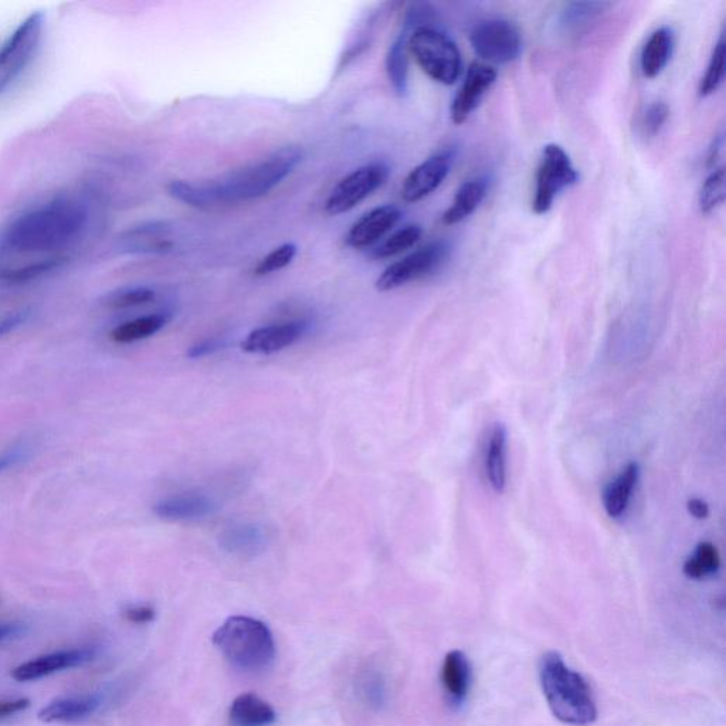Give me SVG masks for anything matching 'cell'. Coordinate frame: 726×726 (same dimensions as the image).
I'll list each match as a JSON object with an SVG mask.
<instances>
[{"instance_id": "obj_34", "label": "cell", "mask_w": 726, "mask_h": 726, "mask_svg": "<svg viewBox=\"0 0 726 726\" xmlns=\"http://www.w3.org/2000/svg\"><path fill=\"white\" fill-rule=\"evenodd\" d=\"M37 42H39V35L33 37V39L26 44L25 49H23L22 52L18 54V57H16V61L15 64H13V67H10L8 73L0 78V96H2V94L5 93L6 90H8L10 84H12L13 81H15L16 78H18L20 74H22V71L25 70L27 66H29L30 60H32L33 57V53H35Z\"/></svg>"}, {"instance_id": "obj_26", "label": "cell", "mask_w": 726, "mask_h": 726, "mask_svg": "<svg viewBox=\"0 0 726 726\" xmlns=\"http://www.w3.org/2000/svg\"><path fill=\"white\" fill-rule=\"evenodd\" d=\"M266 535L256 525H242L227 529L222 536V546L234 554H254L263 548Z\"/></svg>"}, {"instance_id": "obj_39", "label": "cell", "mask_w": 726, "mask_h": 726, "mask_svg": "<svg viewBox=\"0 0 726 726\" xmlns=\"http://www.w3.org/2000/svg\"><path fill=\"white\" fill-rule=\"evenodd\" d=\"M27 631L23 623H0V643L23 636Z\"/></svg>"}, {"instance_id": "obj_16", "label": "cell", "mask_w": 726, "mask_h": 726, "mask_svg": "<svg viewBox=\"0 0 726 726\" xmlns=\"http://www.w3.org/2000/svg\"><path fill=\"white\" fill-rule=\"evenodd\" d=\"M215 504L202 494H181L165 498L155 504L156 517L165 521H196L208 517Z\"/></svg>"}, {"instance_id": "obj_15", "label": "cell", "mask_w": 726, "mask_h": 726, "mask_svg": "<svg viewBox=\"0 0 726 726\" xmlns=\"http://www.w3.org/2000/svg\"><path fill=\"white\" fill-rule=\"evenodd\" d=\"M101 705H103V697L100 694L57 698L40 709L37 717L44 724H73V722L84 721L96 714Z\"/></svg>"}, {"instance_id": "obj_38", "label": "cell", "mask_w": 726, "mask_h": 726, "mask_svg": "<svg viewBox=\"0 0 726 726\" xmlns=\"http://www.w3.org/2000/svg\"><path fill=\"white\" fill-rule=\"evenodd\" d=\"M30 707L29 698H15V700L0 701V721L13 717Z\"/></svg>"}, {"instance_id": "obj_20", "label": "cell", "mask_w": 726, "mask_h": 726, "mask_svg": "<svg viewBox=\"0 0 726 726\" xmlns=\"http://www.w3.org/2000/svg\"><path fill=\"white\" fill-rule=\"evenodd\" d=\"M674 49V35L668 27L656 30L647 40L641 53V71L644 77H657L671 59Z\"/></svg>"}, {"instance_id": "obj_23", "label": "cell", "mask_w": 726, "mask_h": 726, "mask_svg": "<svg viewBox=\"0 0 726 726\" xmlns=\"http://www.w3.org/2000/svg\"><path fill=\"white\" fill-rule=\"evenodd\" d=\"M407 27L398 39L390 44L386 54V73L393 90L400 97H405L409 90V63H407Z\"/></svg>"}, {"instance_id": "obj_32", "label": "cell", "mask_w": 726, "mask_h": 726, "mask_svg": "<svg viewBox=\"0 0 726 726\" xmlns=\"http://www.w3.org/2000/svg\"><path fill=\"white\" fill-rule=\"evenodd\" d=\"M298 247L295 243H284L280 247L270 251L266 257H263L254 268L256 276H267V274L276 273L290 266L297 256Z\"/></svg>"}, {"instance_id": "obj_41", "label": "cell", "mask_w": 726, "mask_h": 726, "mask_svg": "<svg viewBox=\"0 0 726 726\" xmlns=\"http://www.w3.org/2000/svg\"><path fill=\"white\" fill-rule=\"evenodd\" d=\"M219 348L220 342L216 341V339L200 342V344L192 346L191 351H189V356H191V358H202V356L213 354V352L217 351Z\"/></svg>"}, {"instance_id": "obj_7", "label": "cell", "mask_w": 726, "mask_h": 726, "mask_svg": "<svg viewBox=\"0 0 726 726\" xmlns=\"http://www.w3.org/2000/svg\"><path fill=\"white\" fill-rule=\"evenodd\" d=\"M450 256V246L446 242H433L413 251L405 259L390 264L376 280L379 291H392L413 281L432 276Z\"/></svg>"}, {"instance_id": "obj_33", "label": "cell", "mask_w": 726, "mask_h": 726, "mask_svg": "<svg viewBox=\"0 0 726 726\" xmlns=\"http://www.w3.org/2000/svg\"><path fill=\"white\" fill-rule=\"evenodd\" d=\"M155 298L154 291L147 287L127 288V290L118 291L108 298L107 304L115 310H124V308L138 307L151 303Z\"/></svg>"}, {"instance_id": "obj_25", "label": "cell", "mask_w": 726, "mask_h": 726, "mask_svg": "<svg viewBox=\"0 0 726 726\" xmlns=\"http://www.w3.org/2000/svg\"><path fill=\"white\" fill-rule=\"evenodd\" d=\"M610 2H572L563 8L559 25L565 33H576L612 8Z\"/></svg>"}, {"instance_id": "obj_11", "label": "cell", "mask_w": 726, "mask_h": 726, "mask_svg": "<svg viewBox=\"0 0 726 726\" xmlns=\"http://www.w3.org/2000/svg\"><path fill=\"white\" fill-rule=\"evenodd\" d=\"M497 80V71L483 63H473L468 67L463 86L451 105V121L460 125L466 122L480 105L484 94Z\"/></svg>"}, {"instance_id": "obj_35", "label": "cell", "mask_w": 726, "mask_h": 726, "mask_svg": "<svg viewBox=\"0 0 726 726\" xmlns=\"http://www.w3.org/2000/svg\"><path fill=\"white\" fill-rule=\"evenodd\" d=\"M668 115H670V108L663 101L650 104L643 115V130L646 135H650V137L657 135L666 124Z\"/></svg>"}, {"instance_id": "obj_14", "label": "cell", "mask_w": 726, "mask_h": 726, "mask_svg": "<svg viewBox=\"0 0 726 726\" xmlns=\"http://www.w3.org/2000/svg\"><path fill=\"white\" fill-rule=\"evenodd\" d=\"M307 327L305 321H291L254 329L242 342L243 351L261 355L283 351L301 339Z\"/></svg>"}, {"instance_id": "obj_1", "label": "cell", "mask_w": 726, "mask_h": 726, "mask_svg": "<svg viewBox=\"0 0 726 726\" xmlns=\"http://www.w3.org/2000/svg\"><path fill=\"white\" fill-rule=\"evenodd\" d=\"M303 159L300 149H278L257 164L246 166L216 181L192 183L173 181L166 186L169 196L200 210L250 202L273 191Z\"/></svg>"}, {"instance_id": "obj_6", "label": "cell", "mask_w": 726, "mask_h": 726, "mask_svg": "<svg viewBox=\"0 0 726 726\" xmlns=\"http://www.w3.org/2000/svg\"><path fill=\"white\" fill-rule=\"evenodd\" d=\"M579 173L573 168L571 158L556 144L546 145L541 165L536 175V191L532 209L536 215H544L554 205L556 196L578 182Z\"/></svg>"}, {"instance_id": "obj_3", "label": "cell", "mask_w": 726, "mask_h": 726, "mask_svg": "<svg viewBox=\"0 0 726 726\" xmlns=\"http://www.w3.org/2000/svg\"><path fill=\"white\" fill-rule=\"evenodd\" d=\"M545 700L563 724L585 726L596 721L597 709L585 678L566 666L561 654H545L539 667Z\"/></svg>"}, {"instance_id": "obj_18", "label": "cell", "mask_w": 726, "mask_h": 726, "mask_svg": "<svg viewBox=\"0 0 726 726\" xmlns=\"http://www.w3.org/2000/svg\"><path fill=\"white\" fill-rule=\"evenodd\" d=\"M640 467L637 463H629L616 480L607 485L603 504L610 518H620L629 507L631 494L639 481Z\"/></svg>"}, {"instance_id": "obj_30", "label": "cell", "mask_w": 726, "mask_h": 726, "mask_svg": "<svg viewBox=\"0 0 726 726\" xmlns=\"http://www.w3.org/2000/svg\"><path fill=\"white\" fill-rule=\"evenodd\" d=\"M725 53L726 43L725 36L719 37L718 43L715 44L714 52H712L711 61H709L707 73L702 77L698 93L701 97H708L714 94L721 87L725 77Z\"/></svg>"}, {"instance_id": "obj_43", "label": "cell", "mask_w": 726, "mask_h": 726, "mask_svg": "<svg viewBox=\"0 0 726 726\" xmlns=\"http://www.w3.org/2000/svg\"><path fill=\"white\" fill-rule=\"evenodd\" d=\"M688 511H690V514L692 517H695L697 519H705L708 518L709 515V507L707 502L700 500V498H694V500L688 501L687 504Z\"/></svg>"}, {"instance_id": "obj_12", "label": "cell", "mask_w": 726, "mask_h": 726, "mask_svg": "<svg viewBox=\"0 0 726 726\" xmlns=\"http://www.w3.org/2000/svg\"><path fill=\"white\" fill-rule=\"evenodd\" d=\"M451 166L449 154L434 155L426 159L423 164L416 166L407 175L402 186V198L407 203L420 202L432 195L437 188L446 181Z\"/></svg>"}, {"instance_id": "obj_4", "label": "cell", "mask_w": 726, "mask_h": 726, "mask_svg": "<svg viewBox=\"0 0 726 726\" xmlns=\"http://www.w3.org/2000/svg\"><path fill=\"white\" fill-rule=\"evenodd\" d=\"M212 640L222 656L244 673L266 670L276 657L273 634L266 624L253 617H229Z\"/></svg>"}, {"instance_id": "obj_5", "label": "cell", "mask_w": 726, "mask_h": 726, "mask_svg": "<svg viewBox=\"0 0 726 726\" xmlns=\"http://www.w3.org/2000/svg\"><path fill=\"white\" fill-rule=\"evenodd\" d=\"M407 50L415 57L424 73L437 83L451 84L459 80L461 54L449 36L430 26H417L407 37Z\"/></svg>"}, {"instance_id": "obj_27", "label": "cell", "mask_w": 726, "mask_h": 726, "mask_svg": "<svg viewBox=\"0 0 726 726\" xmlns=\"http://www.w3.org/2000/svg\"><path fill=\"white\" fill-rule=\"evenodd\" d=\"M42 13H33L25 22L20 23L18 29L13 32V35L3 43L0 47V66L8 63L13 57L18 56L27 43L33 39L36 35H39L40 26H42Z\"/></svg>"}, {"instance_id": "obj_37", "label": "cell", "mask_w": 726, "mask_h": 726, "mask_svg": "<svg viewBox=\"0 0 726 726\" xmlns=\"http://www.w3.org/2000/svg\"><path fill=\"white\" fill-rule=\"evenodd\" d=\"M155 616L156 613L154 607L147 605L128 607V609H125L124 612L125 619H127L128 622L135 624H147L154 622Z\"/></svg>"}, {"instance_id": "obj_42", "label": "cell", "mask_w": 726, "mask_h": 726, "mask_svg": "<svg viewBox=\"0 0 726 726\" xmlns=\"http://www.w3.org/2000/svg\"><path fill=\"white\" fill-rule=\"evenodd\" d=\"M22 459V449H12L6 451V453H3L2 456H0V473H2V471L8 470V468L10 467L15 466V464L19 463V461Z\"/></svg>"}, {"instance_id": "obj_36", "label": "cell", "mask_w": 726, "mask_h": 726, "mask_svg": "<svg viewBox=\"0 0 726 726\" xmlns=\"http://www.w3.org/2000/svg\"><path fill=\"white\" fill-rule=\"evenodd\" d=\"M59 264L60 260H46L43 263L32 264V266H27L22 270L13 271L6 278L13 281V283H26V281L33 280V278L43 276L44 273H49V271L59 267Z\"/></svg>"}, {"instance_id": "obj_21", "label": "cell", "mask_w": 726, "mask_h": 726, "mask_svg": "<svg viewBox=\"0 0 726 726\" xmlns=\"http://www.w3.org/2000/svg\"><path fill=\"white\" fill-rule=\"evenodd\" d=\"M276 711L254 694H242L232 702L230 719L236 726H267L276 722Z\"/></svg>"}, {"instance_id": "obj_28", "label": "cell", "mask_w": 726, "mask_h": 726, "mask_svg": "<svg viewBox=\"0 0 726 726\" xmlns=\"http://www.w3.org/2000/svg\"><path fill=\"white\" fill-rule=\"evenodd\" d=\"M422 234L423 230L420 226L410 225L403 227V229L389 236L388 239L383 240L376 249H373L371 257L375 260H383L398 256L403 251L412 249L422 239Z\"/></svg>"}, {"instance_id": "obj_13", "label": "cell", "mask_w": 726, "mask_h": 726, "mask_svg": "<svg viewBox=\"0 0 726 726\" xmlns=\"http://www.w3.org/2000/svg\"><path fill=\"white\" fill-rule=\"evenodd\" d=\"M402 217V212L395 205L379 206L365 213L356 220L354 226L346 234L345 242L354 249H366L390 232Z\"/></svg>"}, {"instance_id": "obj_8", "label": "cell", "mask_w": 726, "mask_h": 726, "mask_svg": "<svg viewBox=\"0 0 726 726\" xmlns=\"http://www.w3.org/2000/svg\"><path fill=\"white\" fill-rule=\"evenodd\" d=\"M389 173V166L385 162H372L349 173L329 193L325 212L338 216L356 208L388 181Z\"/></svg>"}, {"instance_id": "obj_31", "label": "cell", "mask_w": 726, "mask_h": 726, "mask_svg": "<svg viewBox=\"0 0 726 726\" xmlns=\"http://www.w3.org/2000/svg\"><path fill=\"white\" fill-rule=\"evenodd\" d=\"M725 200V171L719 168L705 179L700 192V209L704 215L714 212Z\"/></svg>"}, {"instance_id": "obj_19", "label": "cell", "mask_w": 726, "mask_h": 726, "mask_svg": "<svg viewBox=\"0 0 726 726\" xmlns=\"http://www.w3.org/2000/svg\"><path fill=\"white\" fill-rule=\"evenodd\" d=\"M441 683L454 702L466 700L471 684V667L459 650L450 651L441 667Z\"/></svg>"}, {"instance_id": "obj_24", "label": "cell", "mask_w": 726, "mask_h": 726, "mask_svg": "<svg viewBox=\"0 0 726 726\" xmlns=\"http://www.w3.org/2000/svg\"><path fill=\"white\" fill-rule=\"evenodd\" d=\"M168 321L169 317L166 314L145 315L137 320L124 322L111 332L110 337L117 344H132V342L151 338L156 332L161 331Z\"/></svg>"}, {"instance_id": "obj_2", "label": "cell", "mask_w": 726, "mask_h": 726, "mask_svg": "<svg viewBox=\"0 0 726 726\" xmlns=\"http://www.w3.org/2000/svg\"><path fill=\"white\" fill-rule=\"evenodd\" d=\"M87 223V210L73 199H54L13 220L0 243L16 253L59 250L73 242Z\"/></svg>"}, {"instance_id": "obj_29", "label": "cell", "mask_w": 726, "mask_h": 726, "mask_svg": "<svg viewBox=\"0 0 726 726\" xmlns=\"http://www.w3.org/2000/svg\"><path fill=\"white\" fill-rule=\"evenodd\" d=\"M721 565L718 549L711 542H701L695 555L684 563V573L690 579H704L718 572Z\"/></svg>"}, {"instance_id": "obj_40", "label": "cell", "mask_w": 726, "mask_h": 726, "mask_svg": "<svg viewBox=\"0 0 726 726\" xmlns=\"http://www.w3.org/2000/svg\"><path fill=\"white\" fill-rule=\"evenodd\" d=\"M26 318V311L16 312V314L9 315L8 318L0 321V335L9 334V332H12L13 329L20 327V325H22L23 322L26 321Z\"/></svg>"}, {"instance_id": "obj_10", "label": "cell", "mask_w": 726, "mask_h": 726, "mask_svg": "<svg viewBox=\"0 0 726 726\" xmlns=\"http://www.w3.org/2000/svg\"><path fill=\"white\" fill-rule=\"evenodd\" d=\"M94 657H96V650L90 649V647L53 651V653L43 654V656L20 664L13 668L10 675L18 683H30V681L42 680V678L61 673V671L84 666Z\"/></svg>"}, {"instance_id": "obj_22", "label": "cell", "mask_w": 726, "mask_h": 726, "mask_svg": "<svg viewBox=\"0 0 726 726\" xmlns=\"http://www.w3.org/2000/svg\"><path fill=\"white\" fill-rule=\"evenodd\" d=\"M487 195V183L483 179L468 181L457 192L456 198L443 215L444 225L451 226L463 222L476 212Z\"/></svg>"}, {"instance_id": "obj_17", "label": "cell", "mask_w": 726, "mask_h": 726, "mask_svg": "<svg viewBox=\"0 0 726 726\" xmlns=\"http://www.w3.org/2000/svg\"><path fill=\"white\" fill-rule=\"evenodd\" d=\"M485 474L488 483L497 494L507 488V429L504 424H494L485 450Z\"/></svg>"}, {"instance_id": "obj_9", "label": "cell", "mask_w": 726, "mask_h": 726, "mask_svg": "<svg viewBox=\"0 0 726 726\" xmlns=\"http://www.w3.org/2000/svg\"><path fill=\"white\" fill-rule=\"evenodd\" d=\"M470 43L481 59L494 64L512 63L522 52L521 33L514 23L504 19L478 23L471 32Z\"/></svg>"}]
</instances>
